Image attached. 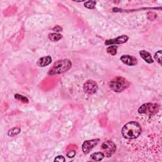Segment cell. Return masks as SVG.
<instances>
[{"instance_id":"cell-10","label":"cell","mask_w":162,"mask_h":162,"mask_svg":"<svg viewBox=\"0 0 162 162\" xmlns=\"http://www.w3.org/2000/svg\"><path fill=\"white\" fill-rule=\"evenodd\" d=\"M52 58L50 56H46L39 58L37 62L38 66L41 67H46L51 63Z\"/></svg>"},{"instance_id":"cell-13","label":"cell","mask_w":162,"mask_h":162,"mask_svg":"<svg viewBox=\"0 0 162 162\" xmlns=\"http://www.w3.org/2000/svg\"><path fill=\"white\" fill-rule=\"evenodd\" d=\"M62 38H63L62 35H61L58 33H56V32L49 34V35H48V38L52 41H58L59 40L61 39Z\"/></svg>"},{"instance_id":"cell-21","label":"cell","mask_w":162,"mask_h":162,"mask_svg":"<svg viewBox=\"0 0 162 162\" xmlns=\"http://www.w3.org/2000/svg\"><path fill=\"white\" fill-rule=\"evenodd\" d=\"M63 29L62 27H61L60 25H56V27H55L53 29V30H54L55 32H56V33L58 32H60V31H62Z\"/></svg>"},{"instance_id":"cell-20","label":"cell","mask_w":162,"mask_h":162,"mask_svg":"<svg viewBox=\"0 0 162 162\" xmlns=\"http://www.w3.org/2000/svg\"><path fill=\"white\" fill-rule=\"evenodd\" d=\"M76 151L74 150H71L70 151H69L67 154V157L69 158H74L75 156H76Z\"/></svg>"},{"instance_id":"cell-18","label":"cell","mask_w":162,"mask_h":162,"mask_svg":"<svg viewBox=\"0 0 162 162\" xmlns=\"http://www.w3.org/2000/svg\"><path fill=\"white\" fill-rule=\"evenodd\" d=\"M96 5V1H89L84 3V7L89 9H94Z\"/></svg>"},{"instance_id":"cell-17","label":"cell","mask_w":162,"mask_h":162,"mask_svg":"<svg viewBox=\"0 0 162 162\" xmlns=\"http://www.w3.org/2000/svg\"><path fill=\"white\" fill-rule=\"evenodd\" d=\"M161 56H162L161 50H159L157 52H156L154 56L155 60L160 65H161Z\"/></svg>"},{"instance_id":"cell-6","label":"cell","mask_w":162,"mask_h":162,"mask_svg":"<svg viewBox=\"0 0 162 162\" xmlns=\"http://www.w3.org/2000/svg\"><path fill=\"white\" fill-rule=\"evenodd\" d=\"M84 91L88 94H94L98 89V84L93 80H87L83 85Z\"/></svg>"},{"instance_id":"cell-11","label":"cell","mask_w":162,"mask_h":162,"mask_svg":"<svg viewBox=\"0 0 162 162\" xmlns=\"http://www.w3.org/2000/svg\"><path fill=\"white\" fill-rule=\"evenodd\" d=\"M139 55H140L141 57L146 63L151 64V63H153L154 62L153 59L151 54L149 52H148V51H146L145 50H141V51H139Z\"/></svg>"},{"instance_id":"cell-1","label":"cell","mask_w":162,"mask_h":162,"mask_svg":"<svg viewBox=\"0 0 162 162\" xmlns=\"http://www.w3.org/2000/svg\"><path fill=\"white\" fill-rule=\"evenodd\" d=\"M142 133V128L139 123L135 121L126 123L122 129V135L127 139H134L138 138Z\"/></svg>"},{"instance_id":"cell-7","label":"cell","mask_w":162,"mask_h":162,"mask_svg":"<svg viewBox=\"0 0 162 162\" xmlns=\"http://www.w3.org/2000/svg\"><path fill=\"white\" fill-rule=\"evenodd\" d=\"M100 140L99 139H94L92 140L85 141L82 145V149L84 154L89 153L96 146L98 145Z\"/></svg>"},{"instance_id":"cell-2","label":"cell","mask_w":162,"mask_h":162,"mask_svg":"<svg viewBox=\"0 0 162 162\" xmlns=\"http://www.w3.org/2000/svg\"><path fill=\"white\" fill-rule=\"evenodd\" d=\"M72 65V62L69 59L58 60L54 63L48 74L50 76H54L65 73L71 69Z\"/></svg>"},{"instance_id":"cell-19","label":"cell","mask_w":162,"mask_h":162,"mask_svg":"<svg viewBox=\"0 0 162 162\" xmlns=\"http://www.w3.org/2000/svg\"><path fill=\"white\" fill-rule=\"evenodd\" d=\"M54 161H59V162H62V161L64 162V161H65V158L63 156L60 155V156H56Z\"/></svg>"},{"instance_id":"cell-15","label":"cell","mask_w":162,"mask_h":162,"mask_svg":"<svg viewBox=\"0 0 162 162\" xmlns=\"http://www.w3.org/2000/svg\"><path fill=\"white\" fill-rule=\"evenodd\" d=\"M117 49L118 47L117 46L115 45H112V46H110L107 49V51L108 54H110L112 56H115L117 55Z\"/></svg>"},{"instance_id":"cell-4","label":"cell","mask_w":162,"mask_h":162,"mask_svg":"<svg viewBox=\"0 0 162 162\" xmlns=\"http://www.w3.org/2000/svg\"><path fill=\"white\" fill-rule=\"evenodd\" d=\"M159 110V105L156 103H147L142 105L138 109L140 114L152 117L156 115Z\"/></svg>"},{"instance_id":"cell-3","label":"cell","mask_w":162,"mask_h":162,"mask_svg":"<svg viewBox=\"0 0 162 162\" xmlns=\"http://www.w3.org/2000/svg\"><path fill=\"white\" fill-rule=\"evenodd\" d=\"M130 82L125 78L117 76L112 79L109 83L110 88L114 92H120L128 87Z\"/></svg>"},{"instance_id":"cell-5","label":"cell","mask_w":162,"mask_h":162,"mask_svg":"<svg viewBox=\"0 0 162 162\" xmlns=\"http://www.w3.org/2000/svg\"><path fill=\"white\" fill-rule=\"evenodd\" d=\"M101 148L102 149V152L105 154V156L108 158L111 157L112 155L115 153L117 149L116 145L111 141H107L103 143Z\"/></svg>"},{"instance_id":"cell-9","label":"cell","mask_w":162,"mask_h":162,"mask_svg":"<svg viewBox=\"0 0 162 162\" xmlns=\"http://www.w3.org/2000/svg\"><path fill=\"white\" fill-rule=\"evenodd\" d=\"M120 59L124 64L128 66H134L138 64L137 58L131 55H122Z\"/></svg>"},{"instance_id":"cell-14","label":"cell","mask_w":162,"mask_h":162,"mask_svg":"<svg viewBox=\"0 0 162 162\" xmlns=\"http://www.w3.org/2000/svg\"><path fill=\"white\" fill-rule=\"evenodd\" d=\"M21 131V129L19 127H13L12 128H11L10 130L8 131V136L10 137H13L15 136L18 135Z\"/></svg>"},{"instance_id":"cell-16","label":"cell","mask_w":162,"mask_h":162,"mask_svg":"<svg viewBox=\"0 0 162 162\" xmlns=\"http://www.w3.org/2000/svg\"><path fill=\"white\" fill-rule=\"evenodd\" d=\"M15 98L17 100H19L20 102H22V103H29V100L27 98H26L25 96H24L21 94H15Z\"/></svg>"},{"instance_id":"cell-12","label":"cell","mask_w":162,"mask_h":162,"mask_svg":"<svg viewBox=\"0 0 162 162\" xmlns=\"http://www.w3.org/2000/svg\"><path fill=\"white\" fill-rule=\"evenodd\" d=\"M105 154L102 152V151H99V152H96V153H94L91 155V158L96 161H99L102 160L104 157H105Z\"/></svg>"},{"instance_id":"cell-8","label":"cell","mask_w":162,"mask_h":162,"mask_svg":"<svg viewBox=\"0 0 162 162\" xmlns=\"http://www.w3.org/2000/svg\"><path fill=\"white\" fill-rule=\"evenodd\" d=\"M128 40V37L126 35H122L118 36L116 38L106 40L105 44L106 45H112V44H121L125 43Z\"/></svg>"}]
</instances>
